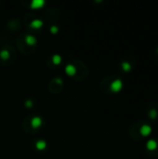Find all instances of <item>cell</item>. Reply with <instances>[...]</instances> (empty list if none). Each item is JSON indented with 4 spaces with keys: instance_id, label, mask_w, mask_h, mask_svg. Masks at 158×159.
I'll return each mask as SVG.
<instances>
[{
    "instance_id": "1",
    "label": "cell",
    "mask_w": 158,
    "mask_h": 159,
    "mask_svg": "<svg viewBox=\"0 0 158 159\" xmlns=\"http://www.w3.org/2000/svg\"><path fill=\"white\" fill-rule=\"evenodd\" d=\"M153 130H154L153 126L149 121L145 119H141L135 121L129 127V134L133 140L141 141L148 138L152 134Z\"/></svg>"
},
{
    "instance_id": "4",
    "label": "cell",
    "mask_w": 158,
    "mask_h": 159,
    "mask_svg": "<svg viewBox=\"0 0 158 159\" xmlns=\"http://www.w3.org/2000/svg\"><path fill=\"white\" fill-rule=\"evenodd\" d=\"M145 153L151 157H158V137L148 140L144 145Z\"/></svg>"
},
{
    "instance_id": "6",
    "label": "cell",
    "mask_w": 158,
    "mask_h": 159,
    "mask_svg": "<svg viewBox=\"0 0 158 159\" xmlns=\"http://www.w3.org/2000/svg\"><path fill=\"white\" fill-rule=\"evenodd\" d=\"M154 58L158 61V47L156 48L155 50H154Z\"/></svg>"
},
{
    "instance_id": "2",
    "label": "cell",
    "mask_w": 158,
    "mask_h": 159,
    "mask_svg": "<svg viewBox=\"0 0 158 159\" xmlns=\"http://www.w3.org/2000/svg\"><path fill=\"white\" fill-rule=\"evenodd\" d=\"M144 114L147 117V121L150 123L158 121V102L151 101L147 102L144 107Z\"/></svg>"
},
{
    "instance_id": "3",
    "label": "cell",
    "mask_w": 158,
    "mask_h": 159,
    "mask_svg": "<svg viewBox=\"0 0 158 159\" xmlns=\"http://www.w3.org/2000/svg\"><path fill=\"white\" fill-rule=\"evenodd\" d=\"M135 65H136V58L133 55L129 54V55H126L122 59V61L119 64V67L123 73L129 74L134 69Z\"/></svg>"
},
{
    "instance_id": "5",
    "label": "cell",
    "mask_w": 158,
    "mask_h": 159,
    "mask_svg": "<svg viewBox=\"0 0 158 159\" xmlns=\"http://www.w3.org/2000/svg\"><path fill=\"white\" fill-rule=\"evenodd\" d=\"M123 88V81L119 77H113L109 83V89L113 93L119 92Z\"/></svg>"
}]
</instances>
